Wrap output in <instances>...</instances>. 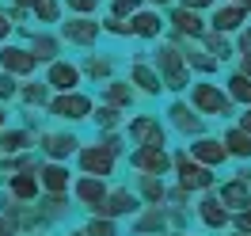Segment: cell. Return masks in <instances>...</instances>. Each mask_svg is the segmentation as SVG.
<instances>
[{"instance_id":"obj_1","label":"cell","mask_w":251,"mask_h":236,"mask_svg":"<svg viewBox=\"0 0 251 236\" xmlns=\"http://www.w3.org/2000/svg\"><path fill=\"white\" fill-rule=\"evenodd\" d=\"M190 103H194V110L198 114H232V99L221 92L217 84H194L190 88Z\"/></svg>"},{"instance_id":"obj_2","label":"cell","mask_w":251,"mask_h":236,"mask_svg":"<svg viewBox=\"0 0 251 236\" xmlns=\"http://www.w3.org/2000/svg\"><path fill=\"white\" fill-rule=\"evenodd\" d=\"M156 69L164 73V88H172V92H179V88H187V65H183V57H179V50L175 46H160L156 50Z\"/></svg>"},{"instance_id":"obj_3","label":"cell","mask_w":251,"mask_h":236,"mask_svg":"<svg viewBox=\"0 0 251 236\" xmlns=\"http://www.w3.org/2000/svg\"><path fill=\"white\" fill-rule=\"evenodd\" d=\"M175 168H179V187L183 190H209L213 187V172L202 168V164H194L190 157H175Z\"/></svg>"},{"instance_id":"obj_4","label":"cell","mask_w":251,"mask_h":236,"mask_svg":"<svg viewBox=\"0 0 251 236\" xmlns=\"http://www.w3.org/2000/svg\"><path fill=\"white\" fill-rule=\"evenodd\" d=\"M50 110L57 114V118H69V122H80V118H88L92 114V99L80 92H61L53 103H50Z\"/></svg>"},{"instance_id":"obj_5","label":"cell","mask_w":251,"mask_h":236,"mask_svg":"<svg viewBox=\"0 0 251 236\" xmlns=\"http://www.w3.org/2000/svg\"><path fill=\"white\" fill-rule=\"evenodd\" d=\"M126 213H137V198H133L129 190H110L107 198L92 210V217H107V221L126 217Z\"/></svg>"},{"instance_id":"obj_6","label":"cell","mask_w":251,"mask_h":236,"mask_svg":"<svg viewBox=\"0 0 251 236\" xmlns=\"http://www.w3.org/2000/svg\"><path fill=\"white\" fill-rule=\"evenodd\" d=\"M217 202L225 206V210H228V213H240V210H248L251 206V190H248V175L240 172L236 175V179H228V183H225V187H221V194H217Z\"/></svg>"},{"instance_id":"obj_7","label":"cell","mask_w":251,"mask_h":236,"mask_svg":"<svg viewBox=\"0 0 251 236\" xmlns=\"http://www.w3.org/2000/svg\"><path fill=\"white\" fill-rule=\"evenodd\" d=\"M80 153V168L84 175H92V179H103V175L114 172V157H110L107 149H99V145H88V149H76Z\"/></svg>"},{"instance_id":"obj_8","label":"cell","mask_w":251,"mask_h":236,"mask_svg":"<svg viewBox=\"0 0 251 236\" xmlns=\"http://www.w3.org/2000/svg\"><path fill=\"white\" fill-rule=\"evenodd\" d=\"M129 137L137 145H149V149H164V130L152 114H141V118H133L129 122Z\"/></svg>"},{"instance_id":"obj_9","label":"cell","mask_w":251,"mask_h":236,"mask_svg":"<svg viewBox=\"0 0 251 236\" xmlns=\"http://www.w3.org/2000/svg\"><path fill=\"white\" fill-rule=\"evenodd\" d=\"M133 168H141L145 175H164L168 168H172V160H168V153L164 149H149V145H137V153H133Z\"/></svg>"},{"instance_id":"obj_10","label":"cell","mask_w":251,"mask_h":236,"mask_svg":"<svg viewBox=\"0 0 251 236\" xmlns=\"http://www.w3.org/2000/svg\"><path fill=\"white\" fill-rule=\"evenodd\" d=\"M190 157L198 160L202 168H217V164L228 160V153H225V145H221L217 137H198V141L190 145Z\"/></svg>"},{"instance_id":"obj_11","label":"cell","mask_w":251,"mask_h":236,"mask_svg":"<svg viewBox=\"0 0 251 236\" xmlns=\"http://www.w3.org/2000/svg\"><path fill=\"white\" fill-rule=\"evenodd\" d=\"M46 84L53 88V92H76V84H80V69H76V65H69V61H53V65H50Z\"/></svg>"},{"instance_id":"obj_12","label":"cell","mask_w":251,"mask_h":236,"mask_svg":"<svg viewBox=\"0 0 251 236\" xmlns=\"http://www.w3.org/2000/svg\"><path fill=\"white\" fill-rule=\"evenodd\" d=\"M61 34L69 38V42H76V46H92L95 38H99V23L88 16H80V19H69L61 27Z\"/></svg>"},{"instance_id":"obj_13","label":"cell","mask_w":251,"mask_h":236,"mask_svg":"<svg viewBox=\"0 0 251 236\" xmlns=\"http://www.w3.org/2000/svg\"><path fill=\"white\" fill-rule=\"evenodd\" d=\"M73 190H76V198L84 210H95V206L107 198V187H103V179H92V175H80L76 183H73Z\"/></svg>"},{"instance_id":"obj_14","label":"cell","mask_w":251,"mask_h":236,"mask_svg":"<svg viewBox=\"0 0 251 236\" xmlns=\"http://www.w3.org/2000/svg\"><path fill=\"white\" fill-rule=\"evenodd\" d=\"M76 149H80V141L73 133H46V137H42V153H46L50 160H57V164H61L65 157H73Z\"/></svg>"},{"instance_id":"obj_15","label":"cell","mask_w":251,"mask_h":236,"mask_svg":"<svg viewBox=\"0 0 251 236\" xmlns=\"http://www.w3.org/2000/svg\"><path fill=\"white\" fill-rule=\"evenodd\" d=\"M34 179H38V187H46L50 194H65V190H69V168H65V164H57V160H53V164H46V168H38V175H34Z\"/></svg>"},{"instance_id":"obj_16","label":"cell","mask_w":251,"mask_h":236,"mask_svg":"<svg viewBox=\"0 0 251 236\" xmlns=\"http://www.w3.org/2000/svg\"><path fill=\"white\" fill-rule=\"evenodd\" d=\"M198 217H202V225H205V229H225L232 213H228V210H225V206L217 202V194H205L202 202H198Z\"/></svg>"},{"instance_id":"obj_17","label":"cell","mask_w":251,"mask_h":236,"mask_svg":"<svg viewBox=\"0 0 251 236\" xmlns=\"http://www.w3.org/2000/svg\"><path fill=\"white\" fill-rule=\"evenodd\" d=\"M244 8H236V4H228V8H217L213 12V31L217 34H232V31H244Z\"/></svg>"},{"instance_id":"obj_18","label":"cell","mask_w":251,"mask_h":236,"mask_svg":"<svg viewBox=\"0 0 251 236\" xmlns=\"http://www.w3.org/2000/svg\"><path fill=\"white\" fill-rule=\"evenodd\" d=\"M0 65L8 69V73H19V77H27L34 69V57L27 53V50H19V46H8V50H0Z\"/></svg>"},{"instance_id":"obj_19","label":"cell","mask_w":251,"mask_h":236,"mask_svg":"<svg viewBox=\"0 0 251 236\" xmlns=\"http://www.w3.org/2000/svg\"><path fill=\"white\" fill-rule=\"evenodd\" d=\"M172 27L179 34H190V38H202V34H205L202 16H198V12H190V8H179V12H175V16H172Z\"/></svg>"},{"instance_id":"obj_20","label":"cell","mask_w":251,"mask_h":236,"mask_svg":"<svg viewBox=\"0 0 251 236\" xmlns=\"http://www.w3.org/2000/svg\"><path fill=\"white\" fill-rule=\"evenodd\" d=\"M160 31H164V23H160L156 12H133V19H129V34H141V38H156Z\"/></svg>"},{"instance_id":"obj_21","label":"cell","mask_w":251,"mask_h":236,"mask_svg":"<svg viewBox=\"0 0 251 236\" xmlns=\"http://www.w3.org/2000/svg\"><path fill=\"white\" fill-rule=\"evenodd\" d=\"M8 194H12L16 202L34 198V194H38V179H34V172H16V175H12V183H8Z\"/></svg>"},{"instance_id":"obj_22","label":"cell","mask_w":251,"mask_h":236,"mask_svg":"<svg viewBox=\"0 0 251 236\" xmlns=\"http://www.w3.org/2000/svg\"><path fill=\"white\" fill-rule=\"evenodd\" d=\"M129 80H133V84H137L145 95H156L160 88H164V84H160V77H156V73H152V69H149L145 61H137L133 69H129Z\"/></svg>"},{"instance_id":"obj_23","label":"cell","mask_w":251,"mask_h":236,"mask_svg":"<svg viewBox=\"0 0 251 236\" xmlns=\"http://www.w3.org/2000/svg\"><path fill=\"white\" fill-rule=\"evenodd\" d=\"M172 122H175V130H183V133H202V118H198L187 103H175L172 107Z\"/></svg>"},{"instance_id":"obj_24","label":"cell","mask_w":251,"mask_h":236,"mask_svg":"<svg viewBox=\"0 0 251 236\" xmlns=\"http://www.w3.org/2000/svg\"><path fill=\"white\" fill-rule=\"evenodd\" d=\"M57 38H50V34H34V42H31V50H27V53H31L34 57V65L38 61H57Z\"/></svg>"},{"instance_id":"obj_25","label":"cell","mask_w":251,"mask_h":236,"mask_svg":"<svg viewBox=\"0 0 251 236\" xmlns=\"http://www.w3.org/2000/svg\"><path fill=\"white\" fill-rule=\"evenodd\" d=\"M225 153H228V157H251V137L248 133H244V130H228V133H225Z\"/></svg>"},{"instance_id":"obj_26","label":"cell","mask_w":251,"mask_h":236,"mask_svg":"<svg viewBox=\"0 0 251 236\" xmlns=\"http://www.w3.org/2000/svg\"><path fill=\"white\" fill-rule=\"evenodd\" d=\"M141 194L149 206H160L164 198H168V190H164V179H156V175H141Z\"/></svg>"},{"instance_id":"obj_27","label":"cell","mask_w":251,"mask_h":236,"mask_svg":"<svg viewBox=\"0 0 251 236\" xmlns=\"http://www.w3.org/2000/svg\"><path fill=\"white\" fill-rule=\"evenodd\" d=\"M152 229H160V233H164V210H160V206H152V210H149L145 217H137V225H133V233H137V236L152 233Z\"/></svg>"},{"instance_id":"obj_28","label":"cell","mask_w":251,"mask_h":236,"mask_svg":"<svg viewBox=\"0 0 251 236\" xmlns=\"http://www.w3.org/2000/svg\"><path fill=\"white\" fill-rule=\"evenodd\" d=\"M31 145V133H23V130H12V133H4L0 137V153L8 157V153H23Z\"/></svg>"},{"instance_id":"obj_29","label":"cell","mask_w":251,"mask_h":236,"mask_svg":"<svg viewBox=\"0 0 251 236\" xmlns=\"http://www.w3.org/2000/svg\"><path fill=\"white\" fill-rule=\"evenodd\" d=\"M107 103L110 107H129V103H133V88H129V84H118V80L107 84Z\"/></svg>"},{"instance_id":"obj_30","label":"cell","mask_w":251,"mask_h":236,"mask_svg":"<svg viewBox=\"0 0 251 236\" xmlns=\"http://www.w3.org/2000/svg\"><path fill=\"white\" fill-rule=\"evenodd\" d=\"M228 99H236V103H248V99H251L248 73H232V80H228Z\"/></svg>"},{"instance_id":"obj_31","label":"cell","mask_w":251,"mask_h":236,"mask_svg":"<svg viewBox=\"0 0 251 236\" xmlns=\"http://www.w3.org/2000/svg\"><path fill=\"white\" fill-rule=\"evenodd\" d=\"M205 46L213 53V61H228V57H232V46H228L225 34H205Z\"/></svg>"},{"instance_id":"obj_32","label":"cell","mask_w":251,"mask_h":236,"mask_svg":"<svg viewBox=\"0 0 251 236\" xmlns=\"http://www.w3.org/2000/svg\"><path fill=\"white\" fill-rule=\"evenodd\" d=\"M84 236H118V229H114V221H107V217H92L84 225Z\"/></svg>"},{"instance_id":"obj_33","label":"cell","mask_w":251,"mask_h":236,"mask_svg":"<svg viewBox=\"0 0 251 236\" xmlns=\"http://www.w3.org/2000/svg\"><path fill=\"white\" fill-rule=\"evenodd\" d=\"M95 122H99L103 130H114V126H122V114H118V107H110V103H107V107L95 110Z\"/></svg>"},{"instance_id":"obj_34","label":"cell","mask_w":251,"mask_h":236,"mask_svg":"<svg viewBox=\"0 0 251 236\" xmlns=\"http://www.w3.org/2000/svg\"><path fill=\"white\" fill-rule=\"evenodd\" d=\"M179 57H183L187 65H194V69H202V73H213V69H217V61H213V57H205L202 50H190V53H179Z\"/></svg>"},{"instance_id":"obj_35","label":"cell","mask_w":251,"mask_h":236,"mask_svg":"<svg viewBox=\"0 0 251 236\" xmlns=\"http://www.w3.org/2000/svg\"><path fill=\"white\" fill-rule=\"evenodd\" d=\"M31 8H34V16L42 19V23H53V19H57V0H34Z\"/></svg>"},{"instance_id":"obj_36","label":"cell","mask_w":251,"mask_h":236,"mask_svg":"<svg viewBox=\"0 0 251 236\" xmlns=\"http://www.w3.org/2000/svg\"><path fill=\"white\" fill-rule=\"evenodd\" d=\"M65 210H73V206H65L61 194H50V198H46V210H42V213H46V217H61Z\"/></svg>"},{"instance_id":"obj_37","label":"cell","mask_w":251,"mask_h":236,"mask_svg":"<svg viewBox=\"0 0 251 236\" xmlns=\"http://www.w3.org/2000/svg\"><path fill=\"white\" fill-rule=\"evenodd\" d=\"M88 73H92L95 80H99V77H110V61H107V57H92V61H88Z\"/></svg>"},{"instance_id":"obj_38","label":"cell","mask_w":251,"mask_h":236,"mask_svg":"<svg viewBox=\"0 0 251 236\" xmlns=\"http://www.w3.org/2000/svg\"><path fill=\"white\" fill-rule=\"evenodd\" d=\"M137 4H141V0H114V19L133 16V12H137Z\"/></svg>"},{"instance_id":"obj_39","label":"cell","mask_w":251,"mask_h":236,"mask_svg":"<svg viewBox=\"0 0 251 236\" xmlns=\"http://www.w3.org/2000/svg\"><path fill=\"white\" fill-rule=\"evenodd\" d=\"M23 99H27V103H46V88H42V84H27V88H23Z\"/></svg>"},{"instance_id":"obj_40","label":"cell","mask_w":251,"mask_h":236,"mask_svg":"<svg viewBox=\"0 0 251 236\" xmlns=\"http://www.w3.org/2000/svg\"><path fill=\"white\" fill-rule=\"evenodd\" d=\"M99 31H110V34H129V23H126V19H107V23L99 27Z\"/></svg>"},{"instance_id":"obj_41","label":"cell","mask_w":251,"mask_h":236,"mask_svg":"<svg viewBox=\"0 0 251 236\" xmlns=\"http://www.w3.org/2000/svg\"><path fill=\"white\" fill-rule=\"evenodd\" d=\"M12 95H16V80L8 73V77H0V99H12Z\"/></svg>"},{"instance_id":"obj_42","label":"cell","mask_w":251,"mask_h":236,"mask_svg":"<svg viewBox=\"0 0 251 236\" xmlns=\"http://www.w3.org/2000/svg\"><path fill=\"white\" fill-rule=\"evenodd\" d=\"M228 221L236 225V233H248V229H251V217H248V210H240V213H236V217H228Z\"/></svg>"},{"instance_id":"obj_43","label":"cell","mask_w":251,"mask_h":236,"mask_svg":"<svg viewBox=\"0 0 251 236\" xmlns=\"http://www.w3.org/2000/svg\"><path fill=\"white\" fill-rule=\"evenodd\" d=\"M99 149H107L110 157H118V149H122V141H118V137H114V133H107V137H103V141H99Z\"/></svg>"},{"instance_id":"obj_44","label":"cell","mask_w":251,"mask_h":236,"mask_svg":"<svg viewBox=\"0 0 251 236\" xmlns=\"http://www.w3.org/2000/svg\"><path fill=\"white\" fill-rule=\"evenodd\" d=\"M248 50H251V38H248V31H240V38H236V53L248 57Z\"/></svg>"},{"instance_id":"obj_45","label":"cell","mask_w":251,"mask_h":236,"mask_svg":"<svg viewBox=\"0 0 251 236\" xmlns=\"http://www.w3.org/2000/svg\"><path fill=\"white\" fill-rule=\"evenodd\" d=\"M95 4H99V0H69V8H73V12H92Z\"/></svg>"},{"instance_id":"obj_46","label":"cell","mask_w":251,"mask_h":236,"mask_svg":"<svg viewBox=\"0 0 251 236\" xmlns=\"http://www.w3.org/2000/svg\"><path fill=\"white\" fill-rule=\"evenodd\" d=\"M12 34V19H8V12H0V42Z\"/></svg>"},{"instance_id":"obj_47","label":"cell","mask_w":251,"mask_h":236,"mask_svg":"<svg viewBox=\"0 0 251 236\" xmlns=\"http://www.w3.org/2000/svg\"><path fill=\"white\" fill-rule=\"evenodd\" d=\"M0 236H19V229H16L8 217H0Z\"/></svg>"},{"instance_id":"obj_48","label":"cell","mask_w":251,"mask_h":236,"mask_svg":"<svg viewBox=\"0 0 251 236\" xmlns=\"http://www.w3.org/2000/svg\"><path fill=\"white\" fill-rule=\"evenodd\" d=\"M213 0H183V8H190V12H198V8H209Z\"/></svg>"},{"instance_id":"obj_49","label":"cell","mask_w":251,"mask_h":236,"mask_svg":"<svg viewBox=\"0 0 251 236\" xmlns=\"http://www.w3.org/2000/svg\"><path fill=\"white\" fill-rule=\"evenodd\" d=\"M232 4H236V8H248V0H232Z\"/></svg>"},{"instance_id":"obj_50","label":"cell","mask_w":251,"mask_h":236,"mask_svg":"<svg viewBox=\"0 0 251 236\" xmlns=\"http://www.w3.org/2000/svg\"><path fill=\"white\" fill-rule=\"evenodd\" d=\"M4 122H8V114H4V110H0V130H4Z\"/></svg>"},{"instance_id":"obj_51","label":"cell","mask_w":251,"mask_h":236,"mask_svg":"<svg viewBox=\"0 0 251 236\" xmlns=\"http://www.w3.org/2000/svg\"><path fill=\"white\" fill-rule=\"evenodd\" d=\"M16 4H19V8H27V4H34V0H16Z\"/></svg>"},{"instance_id":"obj_52","label":"cell","mask_w":251,"mask_h":236,"mask_svg":"<svg viewBox=\"0 0 251 236\" xmlns=\"http://www.w3.org/2000/svg\"><path fill=\"white\" fill-rule=\"evenodd\" d=\"M149 4H168V0H149Z\"/></svg>"},{"instance_id":"obj_53","label":"cell","mask_w":251,"mask_h":236,"mask_svg":"<svg viewBox=\"0 0 251 236\" xmlns=\"http://www.w3.org/2000/svg\"><path fill=\"white\" fill-rule=\"evenodd\" d=\"M232 236H248V233H232Z\"/></svg>"},{"instance_id":"obj_54","label":"cell","mask_w":251,"mask_h":236,"mask_svg":"<svg viewBox=\"0 0 251 236\" xmlns=\"http://www.w3.org/2000/svg\"><path fill=\"white\" fill-rule=\"evenodd\" d=\"M172 236H187V233H172Z\"/></svg>"},{"instance_id":"obj_55","label":"cell","mask_w":251,"mask_h":236,"mask_svg":"<svg viewBox=\"0 0 251 236\" xmlns=\"http://www.w3.org/2000/svg\"><path fill=\"white\" fill-rule=\"evenodd\" d=\"M73 236H84V233H73Z\"/></svg>"}]
</instances>
